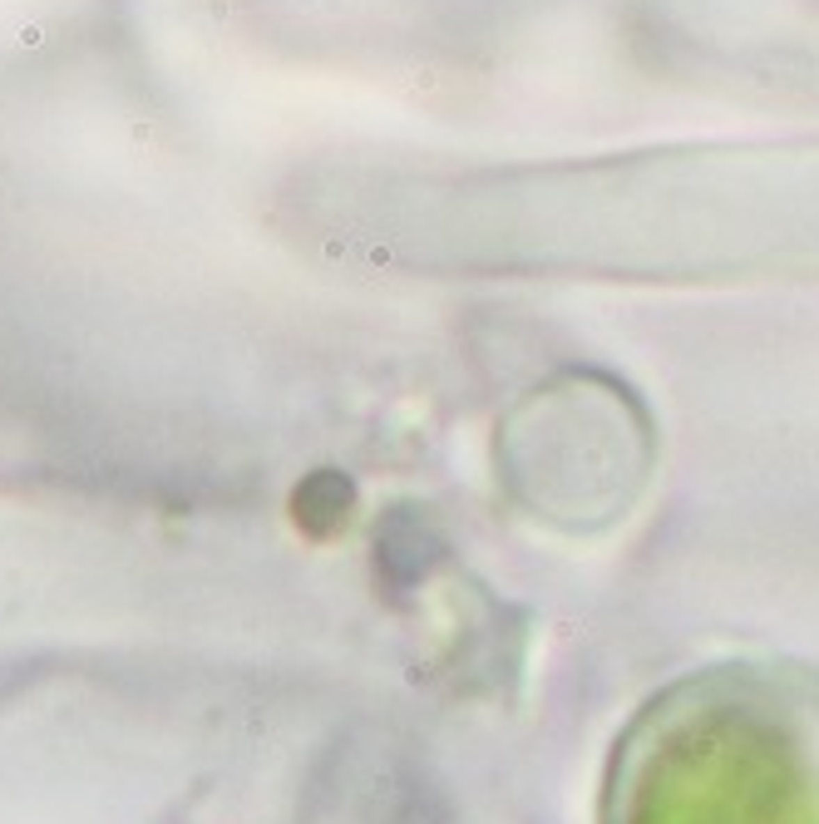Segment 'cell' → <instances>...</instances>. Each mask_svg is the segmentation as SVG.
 Returning <instances> with one entry per match:
<instances>
[{"label": "cell", "instance_id": "cell-1", "mask_svg": "<svg viewBox=\"0 0 819 824\" xmlns=\"http://www.w3.org/2000/svg\"><path fill=\"white\" fill-rule=\"evenodd\" d=\"M597 824H819V667L731 656L671 676L612 740Z\"/></svg>", "mask_w": 819, "mask_h": 824}]
</instances>
